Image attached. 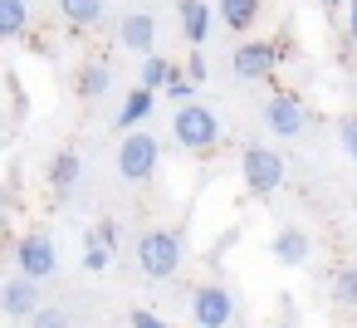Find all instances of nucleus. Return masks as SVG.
Returning a JSON list of instances; mask_svg holds the SVG:
<instances>
[{
  "label": "nucleus",
  "mask_w": 357,
  "mask_h": 328,
  "mask_svg": "<svg viewBox=\"0 0 357 328\" xmlns=\"http://www.w3.org/2000/svg\"><path fill=\"white\" fill-rule=\"evenodd\" d=\"M172 137L186 152H211L220 142V118L211 108H201V103H181L176 118H172Z\"/></svg>",
  "instance_id": "f257e3e1"
},
{
  "label": "nucleus",
  "mask_w": 357,
  "mask_h": 328,
  "mask_svg": "<svg viewBox=\"0 0 357 328\" xmlns=\"http://www.w3.org/2000/svg\"><path fill=\"white\" fill-rule=\"evenodd\" d=\"M186 235L181 230H147L142 240H137V269L147 274V279H167V274H176V264H181V245Z\"/></svg>",
  "instance_id": "f03ea898"
},
{
  "label": "nucleus",
  "mask_w": 357,
  "mask_h": 328,
  "mask_svg": "<svg viewBox=\"0 0 357 328\" xmlns=\"http://www.w3.org/2000/svg\"><path fill=\"white\" fill-rule=\"evenodd\" d=\"M162 167V142L152 133H128L118 147V177L123 181H147Z\"/></svg>",
  "instance_id": "7ed1b4c3"
},
{
  "label": "nucleus",
  "mask_w": 357,
  "mask_h": 328,
  "mask_svg": "<svg viewBox=\"0 0 357 328\" xmlns=\"http://www.w3.org/2000/svg\"><path fill=\"white\" fill-rule=\"evenodd\" d=\"M240 177L255 196H269V191L284 186V157L269 152V147H245L240 152Z\"/></svg>",
  "instance_id": "20e7f679"
},
{
  "label": "nucleus",
  "mask_w": 357,
  "mask_h": 328,
  "mask_svg": "<svg viewBox=\"0 0 357 328\" xmlns=\"http://www.w3.org/2000/svg\"><path fill=\"white\" fill-rule=\"evenodd\" d=\"M15 260H20V274L25 279H50L54 269H59V250H54V240L45 235V230H30V235H20V245H15Z\"/></svg>",
  "instance_id": "39448f33"
},
{
  "label": "nucleus",
  "mask_w": 357,
  "mask_h": 328,
  "mask_svg": "<svg viewBox=\"0 0 357 328\" xmlns=\"http://www.w3.org/2000/svg\"><path fill=\"white\" fill-rule=\"evenodd\" d=\"M230 318H235V299L225 284H201L191 294V323L196 328H230Z\"/></svg>",
  "instance_id": "423d86ee"
},
{
  "label": "nucleus",
  "mask_w": 357,
  "mask_h": 328,
  "mask_svg": "<svg viewBox=\"0 0 357 328\" xmlns=\"http://www.w3.org/2000/svg\"><path fill=\"white\" fill-rule=\"evenodd\" d=\"M279 45L274 40H250V45H240L235 50V59H230V69H235V79H269L274 69H279Z\"/></svg>",
  "instance_id": "0eeeda50"
},
{
  "label": "nucleus",
  "mask_w": 357,
  "mask_h": 328,
  "mask_svg": "<svg viewBox=\"0 0 357 328\" xmlns=\"http://www.w3.org/2000/svg\"><path fill=\"white\" fill-rule=\"evenodd\" d=\"M264 128L269 133H279V137H298L303 128H308V108L294 98V94H274L269 103H264Z\"/></svg>",
  "instance_id": "6e6552de"
},
{
  "label": "nucleus",
  "mask_w": 357,
  "mask_h": 328,
  "mask_svg": "<svg viewBox=\"0 0 357 328\" xmlns=\"http://www.w3.org/2000/svg\"><path fill=\"white\" fill-rule=\"evenodd\" d=\"M40 308H45V304H40V284H35V279L15 274V279H6V284H0V313H6V318L30 323Z\"/></svg>",
  "instance_id": "1a4fd4ad"
},
{
  "label": "nucleus",
  "mask_w": 357,
  "mask_h": 328,
  "mask_svg": "<svg viewBox=\"0 0 357 328\" xmlns=\"http://www.w3.org/2000/svg\"><path fill=\"white\" fill-rule=\"evenodd\" d=\"M269 255H274L284 269H298V264L313 260V235H308L303 225H284V230L269 240Z\"/></svg>",
  "instance_id": "9d476101"
},
{
  "label": "nucleus",
  "mask_w": 357,
  "mask_h": 328,
  "mask_svg": "<svg viewBox=\"0 0 357 328\" xmlns=\"http://www.w3.org/2000/svg\"><path fill=\"white\" fill-rule=\"evenodd\" d=\"M118 40H123L128 50H137V54L152 59V50H157V15H152V10H128L123 25H118Z\"/></svg>",
  "instance_id": "9b49d317"
},
{
  "label": "nucleus",
  "mask_w": 357,
  "mask_h": 328,
  "mask_svg": "<svg viewBox=\"0 0 357 328\" xmlns=\"http://www.w3.org/2000/svg\"><path fill=\"white\" fill-rule=\"evenodd\" d=\"M79 181H84V157H79L74 147L54 152V162H50V186H54L59 196H69V191H74Z\"/></svg>",
  "instance_id": "f8f14e48"
},
{
  "label": "nucleus",
  "mask_w": 357,
  "mask_h": 328,
  "mask_svg": "<svg viewBox=\"0 0 357 328\" xmlns=\"http://www.w3.org/2000/svg\"><path fill=\"white\" fill-rule=\"evenodd\" d=\"M176 10H181V35L191 45H206V35H211V6H206V0H176Z\"/></svg>",
  "instance_id": "ddd939ff"
},
{
  "label": "nucleus",
  "mask_w": 357,
  "mask_h": 328,
  "mask_svg": "<svg viewBox=\"0 0 357 328\" xmlns=\"http://www.w3.org/2000/svg\"><path fill=\"white\" fill-rule=\"evenodd\" d=\"M108 89H113V69H108V64H98V59H93V64H84V69L74 74V94H79V98H103Z\"/></svg>",
  "instance_id": "4468645a"
},
{
  "label": "nucleus",
  "mask_w": 357,
  "mask_h": 328,
  "mask_svg": "<svg viewBox=\"0 0 357 328\" xmlns=\"http://www.w3.org/2000/svg\"><path fill=\"white\" fill-rule=\"evenodd\" d=\"M259 6H264V0H220L215 15L225 20V30H250L259 20Z\"/></svg>",
  "instance_id": "2eb2a0df"
},
{
  "label": "nucleus",
  "mask_w": 357,
  "mask_h": 328,
  "mask_svg": "<svg viewBox=\"0 0 357 328\" xmlns=\"http://www.w3.org/2000/svg\"><path fill=\"white\" fill-rule=\"evenodd\" d=\"M103 0H59V15H64V25H74V30H89V25H98L103 20Z\"/></svg>",
  "instance_id": "dca6fc26"
},
{
  "label": "nucleus",
  "mask_w": 357,
  "mask_h": 328,
  "mask_svg": "<svg viewBox=\"0 0 357 328\" xmlns=\"http://www.w3.org/2000/svg\"><path fill=\"white\" fill-rule=\"evenodd\" d=\"M30 25V6L25 0H0V40H15Z\"/></svg>",
  "instance_id": "f3484780"
},
{
  "label": "nucleus",
  "mask_w": 357,
  "mask_h": 328,
  "mask_svg": "<svg viewBox=\"0 0 357 328\" xmlns=\"http://www.w3.org/2000/svg\"><path fill=\"white\" fill-rule=\"evenodd\" d=\"M147 113H152V89H132L118 108V128H137Z\"/></svg>",
  "instance_id": "a211bd4d"
},
{
  "label": "nucleus",
  "mask_w": 357,
  "mask_h": 328,
  "mask_svg": "<svg viewBox=\"0 0 357 328\" xmlns=\"http://www.w3.org/2000/svg\"><path fill=\"white\" fill-rule=\"evenodd\" d=\"M172 74H176V64L172 59H162V54H152V59H142V89H162L167 94V84H172Z\"/></svg>",
  "instance_id": "6ab92c4d"
},
{
  "label": "nucleus",
  "mask_w": 357,
  "mask_h": 328,
  "mask_svg": "<svg viewBox=\"0 0 357 328\" xmlns=\"http://www.w3.org/2000/svg\"><path fill=\"white\" fill-rule=\"evenodd\" d=\"M118 235H123V230H118L113 221H98V225L89 230L84 245H89V250H108V255H118Z\"/></svg>",
  "instance_id": "aec40b11"
},
{
  "label": "nucleus",
  "mask_w": 357,
  "mask_h": 328,
  "mask_svg": "<svg viewBox=\"0 0 357 328\" xmlns=\"http://www.w3.org/2000/svg\"><path fill=\"white\" fill-rule=\"evenodd\" d=\"M333 299L347 304V308H357V269H352V264L333 274Z\"/></svg>",
  "instance_id": "412c9836"
},
{
  "label": "nucleus",
  "mask_w": 357,
  "mask_h": 328,
  "mask_svg": "<svg viewBox=\"0 0 357 328\" xmlns=\"http://www.w3.org/2000/svg\"><path fill=\"white\" fill-rule=\"evenodd\" d=\"M25 328H74V318H69L64 308H40V313H35Z\"/></svg>",
  "instance_id": "4be33fe9"
},
{
  "label": "nucleus",
  "mask_w": 357,
  "mask_h": 328,
  "mask_svg": "<svg viewBox=\"0 0 357 328\" xmlns=\"http://www.w3.org/2000/svg\"><path fill=\"white\" fill-rule=\"evenodd\" d=\"M337 142H342L347 157H357V113H347V118L337 123Z\"/></svg>",
  "instance_id": "5701e85b"
},
{
  "label": "nucleus",
  "mask_w": 357,
  "mask_h": 328,
  "mask_svg": "<svg viewBox=\"0 0 357 328\" xmlns=\"http://www.w3.org/2000/svg\"><path fill=\"white\" fill-rule=\"evenodd\" d=\"M191 94H196V84H191V79L176 69V74H172V84H167V98H176V103H191Z\"/></svg>",
  "instance_id": "b1692460"
},
{
  "label": "nucleus",
  "mask_w": 357,
  "mask_h": 328,
  "mask_svg": "<svg viewBox=\"0 0 357 328\" xmlns=\"http://www.w3.org/2000/svg\"><path fill=\"white\" fill-rule=\"evenodd\" d=\"M108 264H113V255H108V250H84V269H93V274H98V269H108Z\"/></svg>",
  "instance_id": "393cba45"
},
{
  "label": "nucleus",
  "mask_w": 357,
  "mask_h": 328,
  "mask_svg": "<svg viewBox=\"0 0 357 328\" xmlns=\"http://www.w3.org/2000/svg\"><path fill=\"white\" fill-rule=\"evenodd\" d=\"M132 328H167V323H162L157 313H147V308H137V313H132Z\"/></svg>",
  "instance_id": "a878e982"
},
{
  "label": "nucleus",
  "mask_w": 357,
  "mask_h": 328,
  "mask_svg": "<svg viewBox=\"0 0 357 328\" xmlns=\"http://www.w3.org/2000/svg\"><path fill=\"white\" fill-rule=\"evenodd\" d=\"M191 84H206V59H201V50H191Z\"/></svg>",
  "instance_id": "bb28decb"
},
{
  "label": "nucleus",
  "mask_w": 357,
  "mask_h": 328,
  "mask_svg": "<svg viewBox=\"0 0 357 328\" xmlns=\"http://www.w3.org/2000/svg\"><path fill=\"white\" fill-rule=\"evenodd\" d=\"M347 35L357 40V0H352V6H347Z\"/></svg>",
  "instance_id": "cd10ccee"
},
{
  "label": "nucleus",
  "mask_w": 357,
  "mask_h": 328,
  "mask_svg": "<svg viewBox=\"0 0 357 328\" xmlns=\"http://www.w3.org/2000/svg\"><path fill=\"white\" fill-rule=\"evenodd\" d=\"M318 6H352V0H318Z\"/></svg>",
  "instance_id": "c85d7f7f"
},
{
  "label": "nucleus",
  "mask_w": 357,
  "mask_h": 328,
  "mask_svg": "<svg viewBox=\"0 0 357 328\" xmlns=\"http://www.w3.org/2000/svg\"><path fill=\"white\" fill-rule=\"evenodd\" d=\"M269 328H294V323H289V318H279V323H269Z\"/></svg>",
  "instance_id": "c756f323"
},
{
  "label": "nucleus",
  "mask_w": 357,
  "mask_h": 328,
  "mask_svg": "<svg viewBox=\"0 0 357 328\" xmlns=\"http://www.w3.org/2000/svg\"><path fill=\"white\" fill-rule=\"evenodd\" d=\"M25 6H35V0H25Z\"/></svg>",
  "instance_id": "7c9ffc66"
}]
</instances>
